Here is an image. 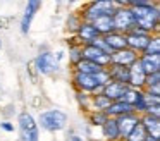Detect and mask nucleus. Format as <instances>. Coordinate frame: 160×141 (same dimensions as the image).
Listing matches in <instances>:
<instances>
[{
	"label": "nucleus",
	"mask_w": 160,
	"mask_h": 141,
	"mask_svg": "<svg viewBox=\"0 0 160 141\" xmlns=\"http://www.w3.org/2000/svg\"><path fill=\"white\" fill-rule=\"evenodd\" d=\"M132 10V17H134L136 28L146 31L150 34L158 33V24H160V9L157 2H148L146 5L136 7Z\"/></svg>",
	"instance_id": "obj_1"
},
{
	"label": "nucleus",
	"mask_w": 160,
	"mask_h": 141,
	"mask_svg": "<svg viewBox=\"0 0 160 141\" xmlns=\"http://www.w3.org/2000/svg\"><path fill=\"white\" fill-rule=\"evenodd\" d=\"M67 113L62 112L59 108H50L45 110V112L40 113L38 117V127L42 126V129L48 131V133H59V131L66 129L67 126Z\"/></svg>",
	"instance_id": "obj_2"
},
{
	"label": "nucleus",
	"mask_w": 160,
	"mask_h": 141,
	"mask_svg": "<svg viewBox=\"0 0 160 141\" xmlns=\"http://www.w3.org/2000/svg\"><path fill=\"white\" fill-rule=\"evenodd\" d=\"M117 7V2H110V0H98V2H90L83 10L79 12L81 21L83 23H93L102 16H112Z\"/></svg>",
	"instance_id": "obj_3"
},
{
	"label": "nucleus",
	"mask_w": 160,
	"mask_h": 141,
	"mask_svg": "<svg viewBox=\"0 0 160 141\" xmlns=\"http://www.w3.org/2000/svg\"><path fill=\"white\" fill-rule=\"evenodd\" d=\"M112 21H114V29L122 34H128L129 31H132L136 28L132 10L124 3V0L117 2V7H115L114 14H112Z\"/></svg>",
	"instance_id": "obj_4"
},
{
	"label": "nucleus",
	"mask_w": 160,
	"mask_h": 141,
	"mask_svg": "<svg viewBox=\"0 0 160 141\" xmlns=\"http://www.w3.org/2000/svg\"><path fill=\"white\" fill-rule=\"evenodd\" d=\"M19 141H40V127L29 112H21L18 117Z\"/></svg>",
	"instance_id": "obj_5"
},
{
	"label": "nucleus",
	"mask_w": 160,
	"mask_h": 141,
	"mask_svg": "<svg viewBox=\"0 0 160 141\" xmlns=\"http://www.w3.org/2000/svg\"><path fill=\"white\" fill-rule=\"evenodd\" d=\"M150 38H152L150 33L139 29V28H134L132 31H129V33L126 34V45H128L129 50H132L138 55H141L143 52H145L146 45H148Z\"/></svg>",
	"instance_id": "obj_6"
},
{
	"label": "nucleus",
	"mask_w": 160,
	"mask_h": 141,
	"mask_svg": "<svg viewBox=\"0 0 160 141\" xmlns=\"http://www.w3.org/2000/svg\"><path fill=\"white\" fill-rule=\"evenodd\" d=\"M72 86L76 88V91L88 93V95H91V96L102 93V88L97 84L93 76L79 74V72H74V71H72Z\"/></svg>",
	"instance_id": "obj_7"
},
{
	"label": "nucleus",
	"mask_w": 160,
	"mask_h": 141,
	"mask_svg": "<svg viewBox=\"0 0 160 141\" xmlns=\"http://www.w3.org/2000/svg\"><path fill=\"white\" fill-rule=\"evenodd\" d=\"M59 65H60V62L55 58V55H53L52 52H42V53H38V57L35 58L36 71L43 76H48V74H52V72H55L57 69H59Z\"/></svg>",
	"instance_id": "obj_8"
},
{
	"label": "nucleus",
	"mask_w": 160,
	"mask_h": 141,
	"mask_svg": "<svg viewBox=\"0 0 160 141\" xmlns=\"http://www.w3.org/2000/svg\"><path fill=\"white\" fill-rule=\"evenodd\" d=\"M83 58L97 64L98 67H102V69H107L108 65H110V55L103 53V52H102L100 48H97L95 45H86V47H83Z\"/></svg>",
	"instance_id": "obj_9"
},
{
	"label": "nucleus",
	"mask_w": 160,
	"mask_h": 141,
	"mask_svg": "<svg viewBox=\"0 0 160 141\" xmlns=\"http://www.w3.org/2000/svg\"><path fill=\"white\" fill-rule=\"evenodd\" d=\"M100 38V34L97 33V29L93 28V24L90 23H81L78 31L74 33V41L79 43L81 47H86V45L95 43V40Z\"/></svg>",
	"instance_id": "obj_10"
},
{
	"label": "nucleus",
	"mask_w": 160,
	"mask_h": 141,
	"mask_svg": "<svg viewBox=\"0 0 160 141\" xmlns=\"http://www.w3.org/2000/svg\"><path fill=\"white\" fill-rule=\"evenodd\" d=\"M124 102H128L132 107L134 113H138V115H143L146 112V100H145V91L143 89L129 88L124 96Z\"/></svg>",
	"instance_id": "obj_11"
},
{
	"label": "nucleus",
	"mask_w": 160,
	"mask_h": 141,
	"mask_svg": "<svg viewBox=\"0 0 160 141\" xmlns=\"http://www.w3.org/2000/svg\"><path fill=\"white\" fill-rule=\"evenodd\" d=\"M115 122H117V129H119V138H121V141H124L128 138V134L139 124V115L138 113H128V115L117 117Z\"/></svg>",
	"instance_id": "obj_12"
},
{
	"label": "nucleus",
	"mask_w": 160,
	"mask_h": 141,
	"mask_svg": "<svg viewBox=\"0 0 160 141\" xmlns=\"http://www.w3.org/2000/svg\"><path fill=\"white\" fill-rule=\"evenodd\" d=\"M42 9V2L38 0H31V2L26 3V9H24V14L21 17V33L22 34H28L29 29H31V24H33V19H35L36 12Z\"/></svg>",
	"instance_id": "obj_13"
},
{
	"label": "nucleus",
	"mask_w": 160,
	"mask_h": 141,
	"mask_svg": "<svg viewBox=\"0 0 160 141\" xmlns=\"http://www.w3.org/2000/svg\"><path fill=\"white\" fill-rule=\"evenodd\" d=\"M128 89H129L128 84H121V83L110 81L107 86H103V89H102V95L107 96L110 102H121V100H124Z\"/></svg>",
	"instance_id": "obj_14"
},
{
	"label": "nucleus",
	"mask_w": 160,
	"mask_h": 141,
	"mask_svg": "<svg viewBox=\"0 0 160 141\" xmlns=\"http://www.w3.org/2000/svg\"><path fill=\"white\" fill-rule=\"evenodd\" d=\"M139 55L136 52L129 50V48H124V50H119V52H114L110 55V64H115V65H124V67H129L132 65L136 60H138Z\"/></svg>",
	"instance_id": "obj_15"
},
{
	"label": "nucleus",
	"mask_w": 160,
	"mask_h": 141,
	"mask_svg": "<svg viewBox=\"0 0 160 141\" xmlns=\"http://www.w3.org/2000/svg\"><path fill=\"white\" fill-rule=\"evenodd\" d=\"M145 79H146V74L143 72V69H141L138 60L132 65H129V88L143 89L145 88Z\"/></svg>",
	"instance_id": "obj_16"
},
{
	"label": "nucleus",
	"mask_w": 160,
	"mask_h": 141,
	"mask_svg": "<svg viewBox=\"0 0 160 141\" xmlns=\"http://www.w3.org/2000/svg\"><path fill=\"white\" fill-rule=\"evenodd\" d=\"M139 124L143 126V129L146 131L148 136L160 138V117L143 113V115H139Z\"/></svg>",
	"instance_id": "obj_17"
},
{
	"label": "nucleus",
	"mask_w": 160,
	"mask_h": 141,
	"mask_svg": "<svg viewBox=\"0 0 160 141\" xmlns=\"http://www.w3.org/2000/svg\"><path fill=\"white\" fill-rule=\"evenodd\" d=\"M102 40H103L105 45L110 48L112 53H114V52H119V50H124V48H128V45H126V34L117 33V31H114V33H108V34H105V36H102Z\"/></svg>",
	"instance_id": "obj_18"
},
{
	"label": "nucleus",
	"mask_w": 160,
	"mask_h": 141,
	"mask_svg": "<svg viewBox=\"0 0 160 141\" xmlns=\"http://www.w3.org/2000/svg\"><path fill=\"white\" fill-rule=\"evenodd\" d=\"M108 78L114 83H121V84H128L129 86V67H124V65H115L110 64L107 67Z\"/></svg>",
	"instance_id": "obj_19"
},
{
	"label": "nucleus",
	"mask_w": 160,
	"mask_h": 141,
	"mask_svg": "<svg viewBox=\"0 0 160 141\" xmlns=\"http://www.w3.org/2000/svg\"><path fill=\"white\" fill-rule=\"evenodd\" d=\"M105 113H107V117H110V119H117V117L128 115V113H134V110H132V107L129 105L128 102L121 100V102H112L110 105H108V108L105 110Z\"/></svg>",
	"instance_id": "obj_20"
},
{
	"label": "nucleus",
	"mask_w": 160,
	"mask_h": 141,
	"mask_svg": "<svg viewBox=\"0 0 160 141\" xmlns=\"http://www.w3.org/2000/svg\"><path fill=\"white\" fill-rule=\"evenodd\" d=\"M138 62L141 65L143 72L146 76L153 72H160V57H148V55H139Z\"/></svg>",
	"instance_id": "obj_21"
},
{
	"label": "nucleus",
	"mask_w": 160,
	"mask_h": 141,
	"mask_svg": "<svg viewBox=\"0 0 160 141\" xmlns=\"http://www.w3.org/2000/svg\"><path fill=\"white\" fill-rule=\"evenodd\" d=\"M93 28L97 29V33L100 34V36H105V34L108 33H114V21H112V16H102L98 17L97 21H93Z\"/></svg>",
	"instance_id": "obj_22"
},
{
	"label": "nucleus",
	"mask_w": 160,
	"mask_h": 141,
	"mask_svg": "<svg viewBox=\"0 0 160 141\" xmlns=\"http://www.w3.org/2000/svg\"><path fill=\"white\" fill-rule=\"evenodd\" d=\"M100 129H102V136H103L107 141H121L115 119H110V117H108V119L105 120V124L100 127Z\"/></svg>",
	"instance_id": "obj_23"
},
{
	"label": "nucleus",
	"mask_w": 160,
	"mask_h": 141,
	"mask_svg": "<svg viewBox=\"0 0 160 141\" xmlns=\"http://www.w3.org/2000/svg\"><path fill=\"white\" fill-rule=\"evenodd\" d=\"M74 67V72H79V74H88V76H93V74H97L98 71H100L102 67H98L97 64H93V62H90V60H79L76 65H72Z\"/></svg>",
	"instance_id": "obj_24"
},
{
	"label": "nucleus",
	"mask_w": 160,
	"mask_h": 141,
	"mask_svg": "<svg viewBox=\"0 0 160 141\" xmlns=\"http://www.w3.org/2000/svg\"><path fill=\"white\" fill-rule=\"evenodd\" d=\"M110 103H112L110 100H108L107 96H103L102 93L93 95L91 96V112H105Z\"/></svg>",
	"instance_id": "obj_25"
},
{
	"label": "nucleus",
	"mask_w": 160,
	"mask_h": 141,
	"mask_svg": "<svg viewBox=\"0 0 160 141\" xmlns=\"http://www.w3.org/2000/svg\"><path fill=\"white\" fill-rule=\"evenodd\" d=\"M141 55H148V57H160V38L158 34H152L148 45H146L145 52Z\"/></svg>",
	"instance_id": "obj_26"
},
{
	"label": "nucleus",
	"mask_w": 160,
	"mask_h": 141,
	"mask_svg": "<svg viewBox=\"0 0 160 141\" xmlns=\"http://www.w3.org/2000/svg\"><path fill=\"white\" fill-rule=\"evenodd\" d=\"M69 60L72 65H76L79 60H83V47L76 41H71L69 43Z\"/></svg>",
	"instance_id": "obj_27"
},
{
	"label": "nucleus",
	"mask_w": 160,
	"mask_h": 141,
	"mask_svg": "<svg viewBox=\"0 0 160 141\" xmlns=\"http://www.w3.org/2000/svg\"><path fill=\"white\" fill-rule=\"evenodd\" d=\"M148 91H157L160 93V72H153V74H148L145 79V88Z\"/></svg>",
	"instance_id": "obj_28"
},
{
	"label": "nucleus",
	"mask_w": 160,
	"mask_h": 141,
	"mask_svg": "<svg viewBox=\"0 0 160 141\" xmlns=\"http://www.w3.org/2000/svg\"><path fill=\"white\" fill-rule=\"evenodd\" d=\"M76 100H78V105L81 107V110H84V112H91V95L76 91Z\"/></svg>",
	"instance_id": "obj_29"
},
{
	"label": "nucleus",
	"mask_w": 160,
	"mask_h": 141,
	"mask_svg": "<svg viewBox=\"0 0 160 141\" xmlns=\"http://www.w3.org/2000/svg\"><path fill=\"white\" fill-rule=\"evenodd\" d=\"M146 136H148V134H146L145 129H143V126H141V124H138V126H136L134 129L128 134V138H126L124 141H145Z\"/></svg>",
	"instance_id": "obj_30"
},
{
	"label": "nucleus",
	"mask_w": 160,
	"mask_h": 141,
	"mask_svg": "<svg viewBox=\"0 0 160 141\" xmlns=\"http://www.w3.org/2000/svg\"><path fill=\"white\" fill-rule=\"evenodd\" d=\"M88 119H90V124H91V126L102 127L108 117H107V113H105V112H90V113H88Z\"/></svg>",
	"instance_id": "obj_31"
},
{
	"label": "nucleus",
	"mask_w": 160,
	"mask_h": 141,
	"mask_svg": "<svg viewBox=\"0 0 160 141\" xmlns=\"http://www.w3.org/2000/svg\"><path fill=\"white\" fill-rule=\"evenodd\" d=\"M95 81H97V84L100 86L102 89H103V86H107L108 83H110V78H108V72L107 69H100V71L97 72V74H93Z\"/></svg>",
	"instance_id": "obj_32"
},
{
	"label": "nucleus",
	"mask_w": 160,
	"mask_h": 141,
	"mask_svg": "<svg viewBox=\"0 0 160 141\" xmlns=\"http://www.w3.org/2000/svg\"><path fill=\"white\" fill-rule=\"evenodd\" d=\"M83 23L81 21V16H79V12H76V14H71L69 17H67V29L69 31H72V33H76L78 31V28H79V24Z\"/></svg>",
	"instance_id": "obj_33"
},
{
	"label": "nucleus",
	"mask_w": 160,
	"mask_h": 141,
	"mask_svg": "<svg viewBox=\"0 0 160 141\" xmlns=\"http://www.w3.org/2000/svg\"><path fill=\"white\" fill-rule=\"evenodd\" d=\"M0 127L4 131H7V133H14V124H11V122H2Z\"/></svg>",
	"instance_id": "obj_34"
},
{
	"label": "nucleus",
	"mask_w": 160,
	"mask_h": 141,
	"mask_svg": "<svg viewBox=\"0 0 160 141\" xmlns=\"http://www.w3.org/2000/svg\"><path fill=\"white\" fill-rule=\"evenodd\" d=\"M69 141H83V138H79V136H71Z\"/></svg>",
	"instance_id": "obj_35"
},
{
	"label": "nucleus",
	"mask_w": 160,
	"mask_h": 141,
	"mask_svg": "<svg viewBox=\"0 0 160 141\" xmlns=\"http://www.w3.org/2000/svg\"><path fill=\"white\" fill-rule=\"evenodd\" d=\"M145 141H160V138H153V136H146Z\"/></svg>",
	"instance_id": "obj_36"
},
{
	"label": "nucleus",
	"mask_w": 160,
	"mask_h": 141,
	"mask_svg": "<svg viewBox=\"0 0 160 141\" xmlns=\"http://www.w3.org/2000/svg\"><path fill=\"white\" fill-rule=\"evenodd\" d=\"M0 48H2V41H0Z\"/></svg>",
	"instance_id": "obj_37"
}]
</instances>
